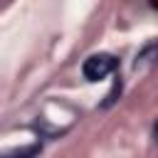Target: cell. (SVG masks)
<instances>
[{
    "label": "cell",
    "mask_w": 158,
    "mask_h": 158,
    "mask_svg": "<svg viewBox=\"0 0 158 158\" xmlns=\"http://www.w3.org/2000/svg\"><path fill=\"white\" fill-rule=\"evenodd\" d=\"M116 69H118V59L114 54H106V52L91 54L81 62V74H84L86 81H101L109 74H114Z\"/></svg>",
    "instance_id": "1"
},
{
    "label": "cell",
    "mask_w": 158,
    "mask_h": 158,
    "mask_svg": "<svg viewBox=\"0 0 158 158\" xmlns=\"http://www.w3.org/2000/svg\"><path fill=\"white\" fill-rule=\"evenodd\" d=\"M158 62V42H151V44H146L138 54H136V62H133V69L138 72V69H148V67H153Z\"/></svg>",
    "instance_id": "2"
},
{
    "label": "cell",
    "mask_w": 158,
    "mask_h": 158,
    "mask_svg": "<svg viewBox=\"0 0 158 158\" xmlns=\"http://www.w3.org/2000/svg\"><path fill=\"white\" fill-rule=\"evenodd\" d=\"M42 151V143H30V146H22V148H12V151H5L0 153V158H37Z\"/></svg>",
    "instance_id": "3"
},
{
    "label": "cell",
    "mask_w": 158,
    "mask_h": 158,
    "mask_svg": "<svg viewBox=\"0 0 158 158\" xmlns=\"http://www.w3.org/2000/svg\"><path fill=\"white\" fill-rule=\"evenodd\" d=\"M121 96V79L116 77V81H114V89L106 94V99H104V104H101V109H109L111 104H116V99Z\"/></svg>",
    "instance_id": "4"
},
{
    "label": "cell",
    "mask_w": 158,
    "mask_h": 158,
    "mask_svg": "<svg viewBox=\"0 0 158 158\" xmlns=\"http://www.w3.org/2000/svg\"><path fill=\"white\" fill-rule=\"evenodd\" d=\"M153 138H156V141H158V121H156V123H153Z\"/></svg>",
    "instance_id": "5"
}]
</instances>
